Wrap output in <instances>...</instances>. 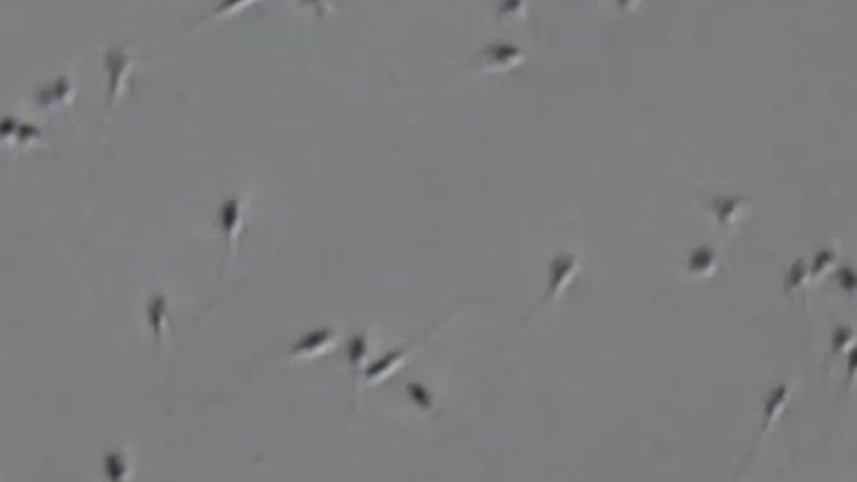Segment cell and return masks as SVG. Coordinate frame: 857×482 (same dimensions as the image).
I'll return each mask as SVG.
<instances>
[{
    "label": "cell",
    "instance_id": "cell-1",
    "mask_svg": "<svg viewBox=\"0 0 857 482\" xmlns=\"http://www.w3.org/2000/svg\"><path fill=\"white\" fill-rule=\"evenodd\" d=\"M250 2H255V0H224L223 6H219L218 11H214V19H217V17L231 16V13H235L240 11V8L248 6Z\"/></svg>",
    "mask_w": 857,
    "mask_h": 482
}]
</instances>
